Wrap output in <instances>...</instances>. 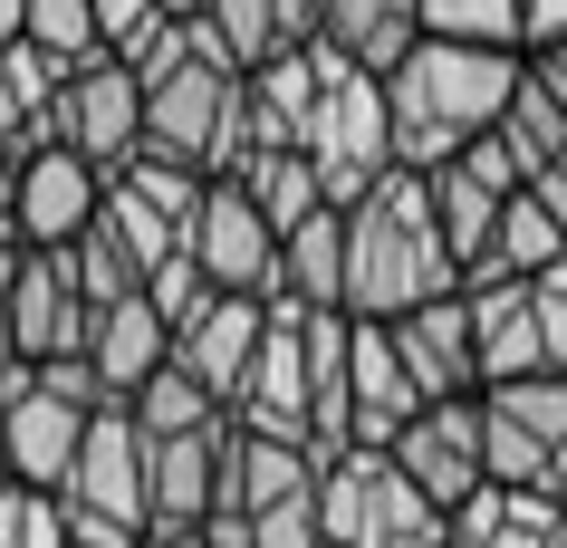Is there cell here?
<instances>
[{"mask_svg": "<svg viewBox=\"0 0 567 548\" xmlns=\"http://www.w3.org/2000/svg\"><path fill=\"white\" fill-rule=\"evenodd\" d=\"M519 49H472V39H414L385 68V106H394V164H452L462 145H481L501 125L509 87H519Z\"/></svg>", "mask_w": 567, "mask_h": 548, "instance_id": "1", "label": "cell"}, {"mask_svg": "<svg viewBox=\"0 0 567 548\" xmlns=\"http://www.w3.org/2000/svg\"><path fill=\"white\" fill-rule=\"evenodd\" d=\"M462 270L443 250V221H433V193H423L414 164H394L357 213H347V318H404L423 299H452Z\"/></svg>", "mask_w": 567, "mask_h": 548, "instance_id": "2", "label": "cell"}, {"mask_svg": "<svg viewBox=\"0 0 567 548\" xmlns=\"http://www.w3.org/2000/svg\"><path fill=\"white\" fill-rule=\"evenodd\" d=\"M318 529H328V548H452L443 510L404 482L385 443H347L318 462Z\"/></svg>", "mask_w": 567, "mask_h": 548, "instance_id": "3", "label": "cell"}, {"mask_svg": "<svg viewBox=\"0 0 567 548\" xmlns=\"http://www.w3.org/2000/svg\"><path fill=\"white\" fill-rule=\"evenodd\" d=\"M145 145L183 154L203 174H240L250 164V87H240V68L193 49L174 77H154L145 87Z\"/></svg>", "mask_w": 567, "mask_h": 548, "instance_id": "4", "label": "cell"}, {"mask_svg": "<svg viewBox=\"0 0 567 548\" xmlns=\"http://www.w3.org/2000/svg\"><path fill=\"white\" fill-rule=\"evenodd\" d=\"M308 164L328 183L337 213H357L365 193L394 174V106H385V77L375 68H347L328 59V96H318V125H308Z\"/></svg>", "mask_w": 567, "mask_h": 548, "instance_id": "5", "label": "cell"}, {"mask_svg": "<svg viewBox=\"0 0 567 548\" xmlns=\"http://www.w3.org/2000/svg\"><path fill=\"white\" fill-rule=\"evenodd\" d=\"M385 453L404 462V482H414L423 500L452 519L481 482H491V404H481V395H443V404H423V414L394 433Z\"/></svg>", "mask_w": 567, "mask_h": 548, "instance_id": "6", "label": "cell"}, {"mask_svg": "<svg viewBox=\"0 0 567 548\" xmlns=\"http://www.w3.org/2000/svg\"><path fill=\"white\" fill-rule=\"evenodd\" d=\"M183 250L203 260L212 289H240V299H269L279 289V231H269V213L240 193L231 174H212L203 213H193V231H183Z\"/></svg>", "mask_w": 567, "mask_h": 548, "instance_id": "7", "label": "cell"}, {"mask_svg": "<svg viewBox=\"0 0 567 548\" xmlns=\"http://www.w3.org/2000/svg\"><path fill=\"white\" fill-rule=\"evenodd\" d=\"M96 213H106V164H87L78 145L20 154V203H10V221H20V241H30V250L87 241Z\"/></svg>", "mask_w": 567, "mask_h": 548, "instance_id": "8", "label": "cell"}, {"mask_svg": "<svg viewBox=\"0 0 567 548\" xmlns=\"http://www.w3.org/2000/svg\"><path fill=\"white\" fill-rule=\"evenodd\" d=\"M269 337V299H240V289H203V299L174 318V365L183 375H203L212 395L231 404L240 375H250V356H260Z\"/></svg>", "mask_w": 567, "mask_h": 548, "instance_id": "9", "label": "cell"}, {"mask_svg": "<svg viewBox=\"0 0 567 548\" xmlns=\"http://www.w3.org/2000/svg\"><path fill=\"white\" fill-rule=\"evenodd\" d=\"M385 328H394V356H404V375H414L423 404L481 395V337H472V299H462V289L404 308V318H385Z\"/></svg>", "mask_w": 567, "mask_h": 548, "instance_id": "10", "label": "cell"}, {"mask_svg": "<svg viewBox=\"0 0 567 548\" xmlns=\"http://www.w3.org/2000/svg\"><path fill=\"white\" fill-rule=\"evenodd\" d=\"M0 308H10V337H20L30 365L87 356V337H96V308H87V289H78V270H68V250H30V270H20V289Z\"/></svg>", "mask_w": 567, "mask_h": 548, "instance_id": "11", "label": "cell"}, {"mask_svg": "<svg viewBox=\"0 0 567 548\" xmlns=\"http://www.w3.org/2000/svg\"><path fill=\"white\" fill-rule=\"evenodd\" d=\"M145 490H154V443H145V424H135L125 404H96V414H87V443H78V482H68V500L116 510V519L145 529Z\"/></svg>", "mask_w": 567, "mask_h": 548, "instance_id": "12", "label": "cell"}, {"mask_svg": "<svg viewBox=\"0 0 567 548\" xmlns=\"http://www.w3.org/2000/svg\"><path fill=\"white\" fill-rule=\"evenodd\" d=\"M68 145L87 154V164H106V174L145 145V87H135V68H125V59L68 68Z\"/></svg>", "mask_w": 567, "mask_h": 548, "instance_id": "13", "label": "cell"}, {"mask_svg": "<svg viewBox=\"0 0 567 548\" xmlns=\"http://www.w3.org/2000/svg\"><path fill=\"white\" fill-rule=\"evenodd\" d=\"M0 414H10V482H30V490L78 482V443H87V414H78V404H59L30 375L20 395H0Z\"/></svg>", "mask_w": 567, "mask_h": 548, "instance_id": "14", "label": "cell"}, {"mask_svg": "<svg viewBox=\"0 0 567 548\" xmlns=\"http://www.w3.org/2000/svg\"><path fill=\"white\" fill-rule=\"evenodd\" d=\"M462 299H472V337H481V395H491V385H519V375H548L529 279H472Z\"/></svg>", "mask_w": 567, "mask_h": 548, "instance_id": "15", "label": "cell"}, {"mask_svg": "<svg viewBox=\"0 0 567 548\" xmlns=\"http://www.w3.org/2000/svg\"><path fill=\"white\" fill-rule=\"evenodd\" d=\"M347 414H357V443H394V433L423 414L385 318H357V337H347Z\"/></svg>", "mask_w": 567, "mask_h": 548, "instance_id": "16", "label": "cell"}, {"mask_svg": "<svg viewBox=\"0 0 567 548\" xmlns=\"http://www.w3.org/2000/svg\"><path fill=\"white\" fill-rule=\"evenodd\" d=\"M221 453H231V424L212 433H174L154 443V490H145V529H203L221 510Z\"/></svg>", "mask_w": 567, "mask_h": 548, "instance_id": "17", "label": "cell"}, {"mask_svg": "<svg viewBox=\"0 0 567 548\" xmlns=\"http://www.w3.org/2000/svg\"><path fill=\"white\" fill-rule=\"evenodd\" d=\"M240 87H250V154L260 145H308L318 96H328V49H279V59H260Z\"/></svg>", "mask_w": 567, "mask_h": 548, "instance_id": "18", "label": "cell"}, {"mask_svg": "<svg viewBox=\"0 0 567 548\" xmlns=\"http://www.w3.org/2000/svg\"><path fill=\"white\" fill-rule=\"evenodd\" d=\"M452 548H567V500L548 490H509V482H481L462 510L443 519Z\"/></svg>", "mask_w": 567, "mask_h": 548, "instance_id": "19", "label": "cell"}, {"mask_svg": "<svg viewBox=\"0 0 567 548\" xmlns=\"http://www.w3.org/2000/svg\"><path fill=\"white\" fill-rule=\"evenodd\" d=\"M87 356H96V375H106V395H135L145 375H164L174 365V318L135 289V299H116V308H96V337H87Z\"/></svg>", "mask_w": 567, "mask_h": 548, "instance_id": "20", "label": "cell"}, {"mask_svg": "<svg viewBox=\"0 0 567 548\" xmlns=\"http://www.w3.org/2000/svg\"><path fill=\"white\" fill-rule=\"evenodd\" d=\"M318 490V453L308 443H279V433H250L231 424V453H221V510H269V500H299Z\"/></svg>", "mask_w": 567, "mask_h": 548, "instance_id": "21", "label": "cell"}, {"mask_svg": "<svg viewBox=\"0 0 567 548\" xmlns=\"http://www.w3.org/2000/svg\"><path fill=\"white\" fill-rule=\"evenodd\" d=\"M414 39H423V0H318V49L347 59V68L385 77Z\"/></svg>", "mask_w": 567, "mask_h": 548, "instance_id": "22", "label": "cell"}, {"mask_svg": "<svg viewBox=\"0 0 567 548\" xmlns=\"http://www.w3.org/2000/svg\"><path fill=\"white\" fill-rule=\"evenodd\" d=\"M423 193H433V221H443L452 270H462V289H472V279L491 270V231H501V203H509V193H491V183L462 174V164H433Z\"/></svg>", "mask_w": 567, "mask_h": 548, "instance_id": "23", "label": "cell"}, {"mask_svg": "<svg viewBox=\"0 0 567 548\" xmlns=\"http://www.w3.org/2000/svg\"><path fill=\"white\" fill-rule=\"evenodd\" d=\"M269 299L299 308H347V213H308L289 241H279V289Z\"/></svg>", "mask_w": 567, "mask_h": 548, "instance_id": "24", "label": "cell"}, {"mask_svg": "<svg viewBox=\"0 0 567 548\" xmlns=\"http://www.w3.org/2000/svg\"><path fill=\"white\" fill-rule=\"evenodd\" d=\"M231 183H240V193H250V203L269 213V231H279V241H289V231H299L308 213H337V203H328V183H318V164H308L299 145H260Z\"/></svg>", "mask_w": 567, "mask_h": 548, "instance_id": "25", "label": "cell"}, {"mask_svg": "<svg viewBox=\"0 0 567 548\" xmlns=\"http://www.w3.org/2000/svg\"><path fill=\"white\" fill-rule=\"evenodd\" d=\"M125 414L145 424V443H174V433H212V424H231V404L212 395L203 375H183V365H164V375H145V385L125 395Z\"/></svg>", "mask_w": 567, "mask_h": 548, "instance_id": "26", "label": "cell"}, {"mask_svg": "<svg viewBox=\"0 0 567 548\" xmlns=\"http://www.w3.org/2000/svg\"><path fill=\"white\" fill-rule=\"evenodd\" d=\"M106 183H116V193H135L145 213H164L174 231H193V213H203V193H212L203 164H183V154H154V145H135Z\"/></svg>", "mask_w": 567, "mask_h": 548, "instance_id": "27", "label": "cell"}, {"mask_svg": "<svg viewBox=\"0 0 567 548\" xmlns=\"http://www.w3.org/2000/svg\"><path fill=\"white\" fill-rule=\"evenodd\" d=\"M558 260H567V231L548 221V203H538V193H509L501 231H491V270L481 279H538V270H558Z\"/></svg>", "mask_w": 567, "mask_h": 548, "instance_id": "28", "label": "cell"}, {"mask_svg": "<svg viewBox=\"0 0 567 548\" xmlns=\"http://www.w3.org/2000/svg\"><path fill=\"white\" fill-rule=\"evenodd\" d=\"M491 135H501L529 174H538V164H558V154H567V96L548 87L538 68H519V87H509V106H501V125H491Z\"/></svg>", "mask_w": 567, "mask_h": 548, "instance_id": "29", "label": "cell"}, {"mask_svg": "<svg viewBox=\"0 0 567 548\" xmlns=\"http://www.w3.org/2000/svg\"><path fill=\"white\" fill-rule=\"evenodd\" d=\"M423 39H472V49H519L529 0H423ZM529 59V49H519Z\"/></svg>", "mask_w": 567, "mask_h": 548, "instance_id": "30", "label": "cell"}, {"mask_svg": "<svg viewBox=\"0 0 567 548\" xmlns=\"http://www.w3.org/2000/svg\"><path fill=\"white\" fill-rule=\"evenodd\" d=\"M481 404H491L501 424H519L529 443H548V453L567 443V375H519V385H491Z\"/></svg>", "mask_w": 567, "mask_h": 548, "instance_id": "31", "label": "cell"}, {"mask_svg": "<svg viewBox=\"0 0 567 548\" xmlns=\"http://www.w3.org/2000/svg\"><path fill=\"white\" fill-rule=\"evenodd\" d=\"M30 49H49L59 68H87V59H106L96 0H30Z\"/></svg>", "mask_w": 567, "mask_h": 548, "instance_id": "32", "label": "cell"}, {"mask_svg": "<svg viewBox=\"0 0 567 548\" xmlns=\"http://www.w3.org/2000/svg\"><path fill=\"white\" fill-rule=\"evenodd\" d=\"M68 270H78V289H87V308H116V299H135L145 279H135V260L116 250V231L96 221L87 241H68Z\"/></svg>", "mask_w": 567, "mask_h": 548, "instance_id": "33", "label": "cell"}, {"mask_svg": "<svg viewBox=\"0 0 567 548\" xmlns=\"http://www.w3.org/2000/svg\"><path fill=\"white\" fill-rule=\"evenodd\" d=\"M250 548H328V529H318V490L250 510Z\"/></svg>", "mask_w": 567, "mask_h": 548, "instance_id": "34", "label": "cell"}, {"mask_svg": "<svg viewBox=\"0 0 567 548\" xmlns=\"http://www.w3.org/2000/svg\"><path fill=\"white\" fill-rule=\"evenodd\" d=\"M164 20H174L164 0H96V30H106V59H135V49H145V39L164 30Z\"/></svg>", "mask_w": 567, "mask_h": 548, "instance_id": "35", "label": "cell"}, {"mask_svg": "<svg viewBox=\"0 0 567 548\" xmlns=\"http://www.w3.org/2000/svg\"><path fill=\"white\" fill-rule=\"evenodd\" d=\"M538 347H548V375H567V260L558 270H538Z\"/></svg>", "mask_w": 567, "mask_h": 548, "instance_id": "36", "label": "cell"}, {"mask_svg": "<svg viewBox=\"0 0 567 548\" xmlns=\"http://www.w3.org/2000/svg\"><path fill=\"white\" fill-rule=\"evenodd\" d=\"M529 193L548 203V221L567 231V154H558V164H538V174H529Z\"/></svg>", "mask_w": 567, "mask_h": 548, "instance_id": "37", "label": "cell"}, {"mask_svg": "<svg viewBox=\"0 0 567 548\" xmlns=\"http://www.w3.org/2000/svg\"><path fill=\"white\" fill-rule=\"evenodd\" d=\"M30 529V482H0V548H20Z\"/></svg>", "mask_w": 567, "mask_h": 548, "instance_id": "38", "label": "cell"}, {"mask_svg": "<svg viewBox=\"0 0 567 548\" xmlns=\"http://www.w3.org/2000/svg\"><path fill=\"white\" fill-rule=\"evenodd\" d=\"M548 39H567V0H529V39L519 49H548Z\"/></svg>", "mask_w": 567, "mask_h": 548, "instance_id": "39", "label": "cell"}, {"mask_svg": "<svg viewBox=\"0 0 567 548\" xmlns=\"http://www.w3.org/2000/svg\"><path fill=\"white\" fill-rule=\"evenodd\" d=\"M20 270H30V241H20V221H0V299L20 289Z\"/></svg>", "mask_w": 567, "mask_h": 548, "instance_id": "40", "label": "cell"}, {"mask_svg": "<svg viewBox=\"0 0 567 548\" xmlns=\"http://www.w3.org/2000/svg\"><path fill=\"white\" fill-rule=\"evenodd\" d=\"M20 135H30V106H20V87L0 77V154H20Z\"/></svg>", "mask_w": 567, "mask_h": 548, "instance_id": "41", "label": "cell"}, {"mask_svg": "<svg viewBox=\"0 0 567 548\" xmlns=\"http://www.w3.org/2000/svg\"><path fill=\"white\" fill-rule=\"evenodd\" d=\"M529 68H538V77H548V87L567 96V39H548V49H529Z\"/></svg>", "mask_w": 567, "mask_h": 548, "instance_id": "42", "label": "cell"}, {"mask_svg": "<svg viewBox=\"0 0 567 548\" xmlns=\"http://www.w3.org/2000/svg\"><path fill=\"white\" fill-rule=\"evenodd\" d=\"M30 39V0H0V49H20Z\"/></svg>", "mask_w": 567, "mask_h": 548, "instance_id": "43", "label": "cell"}, {"mask_svg": "<svg viewBox=\"0 0 567 548\" xmlns=\"http://www.w3.org/2000/svg\"><path fill=\"white\" fill-rule=\"evenodd\" d=\"M145 548H212V529H145Z\"/></svg>", "mask_w": 567, "mask_h": 548, "instance_id": "44", "label": "cell"}, {"mask_svg": "<svg viewBox=\"0 0 567 548\" xmlns=\"http://www.w3.org/2000/svg\"><path fill=\"white\" fill-rule=\"evenodd\" d=\"M10 203H20V154H0V221H10Z\"/></svg>", "mask_w": 567, "mask_h": 548, "instance_id": "45", "label": "cell"}, {"mask_svg": "<svg viewBox=\"0 0 567 548\" xmlns=\"http://www.w3.org/2000/svg\"><path fill=\"white\" fill-rule=\"evenodd\" d=\"M0 482H10V414H0Z\"/></svg>", "mask_w": 567, "mask_h": 548, "instance_id": "46", "label": "cell"}, {"mask_svg": "<svg viewBox=\"0 0 567 548\" xmlns=\"http://www.w3.org/2000/svg\"><path fill=\"white\" fill-rule=\"evenodd\" d=\"M164 10H174V20H193V10H203V0H164Z\"/></svg>", "mask_w": 567, "mask_h": 548, "instance_id": "47", "label": "cell"}]
</instances>
